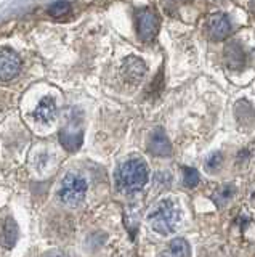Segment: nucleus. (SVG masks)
<instances>
[{
  "instance_id": "obj_2",
  "label": "nucleus",
  "mask_w": 255,
  "mask_h": 257,
  "mask_svg": "<svg viewBox=\"0 0 255 257\" xmlns=\"http://www.w3.org/2000/svg\"><path fill=\"white\" fill-rule=\"evenodd\" d=\"M180 220H181V214L172 201H162L154 209V212L149 215L151 227H153L154 231L161 233V235H169V233L177 230Z\"/></svg>"
},
{
  "instance_id": "obj_13",
  "label": "nucleus",
  "mask_w": 255,
  "mask_h": 257,
  "mask_svg": "<svg viewBox=\"0 0 255 257\" xmlns=\"http://www.w3.org/2000/svg\"><path fill=\"white\" fill-rule=\"evenodd\" d=\"M81 142H82V139H81V135H79V134H69V132L61 134L63 147L68 148L69 151H76L79 147H81Z\"/></svg>"
},
{
  "instance_id": "obj_1",
  "label": "nucleus",
  "mask_w": 255,
  "mask_h": 257,
  "mask_svg": "<svg viewBox=\"0 0 255 257\" xmlns=\"http://www.w3.org/2000/svg\"><path fill=\"white\" fill-rule=\"evenodd\" d=\"M148 177V164L140 158L125 161L116 174L117 185L125 191H140L146 185Z\"/></svg>"
},
{
  "instance_id": "obj_3",
  "label": "nucleus",
  "mask_w": 255,
  "mask_h": 257,
  "mask_svg": "<svg viewBox=\"0 0 255 257\" xmlns=\"http://www.w3.org/2000/svg\"><path fill=\"white\" fill-rule=\"evenodd\" d=\"M87 193V182L77 174H68L61 182L60 199L66 206H79L84 201Z\"/></svg>"
},
{
  "instance_id": "obj_8",
  "label": "nucleus",
  "mask_w": 255,
  "mask_h": 257,
  "mask_svg": "<svg viewBox=\"0 0 255 257\" xmlns=\"http://www.w3.org/2000/svg\"><path fill=\"white\" fill-rule=\"evenodd\" d=\"M148 148L156 156L165 158V156L170 155L172 145H170L169 139H167L164 128L159 127V128H156V131L153 132V135H151V139H149V143H148Z\"/></svg>"
},
{
  "instance_id": "obj_7",
  "label": "nucleus",
  "mask_w": 255,
  "mask_h": 257,
  "mask_svg": "<svg viewBox=\"0 0 255 257\" xmlns=\"http://www.w3.org/2000/svg\"><path fill=\"white\" fill-rule=\"evenodd\" d=\"M146 74V64L143 63L141 58L138 56H130L127 58L122 64V76L125 77L127 82L138 84L141 82V79Z\"/></svg>"
},
{
  "instance_id": "obj_10",
  "label": "nucleus",
  "mask_w": 255,
  "mask_h": 257,
  "mask_svg": "<svg viewBox=\"0 0 255 257\" xmlns=\"http://www.w3.org/2000/svg\"><path fill=\"white\" fill-rule=\"evenodd\" d=\"M57 116V103L53 98L47 96V98L41 100V103L37 104V108L34 109V119L37 122L49 124Z\"/></svg>"
},
{
  "instance_id": "obj_5",
  "label": "nucleus",
  "mask_w": 255,
  "mask_h": 257,
  "mask_svg": "<svg viewBox=\"0 0 255 257\" xmlns=\"http://www.w3.org/2000/svg\"><path fill=\"white\" fill-rule=\"evenodd\" d=\"M21 71V58L10 48H0V80L9 82Z\"/></svg>"
},
{
  "instance_id": "obj_15",
  "label": "nucleus",
  "mask_w": 255,
  "mask_h": 257,
  "mask_svg": "<svg viewBox=\"0 0 255 257\" xmlns=\"http://www.w3.org/2000/svg\"><path fill=\"white\" fill-rule=\"evenodd\" d=\"M199 183V174L196 169H191V167H185V185L189 188L196 187Z\"/></svg>"
},
{
  "instance_id": "obj_9",
  "label": "nucleus",
  "mask_w": 255,
  "mask_h": 257,
  "mask_svg": "<svg viewBox=\"0 0 255 257\" xmlns=\"http://www.w3.org/2000/svg\"><path fill=\"white\" fill-rule=\"evenodd\" d=\"M225 61L229 69H242L245 66L247 56L237 42H231L225 47Z\"/></svg>"
},
{
  "instance_id": "obj_4",
  "label": "nucleus",
  "mask_w": 255,
  "mask_h": 257,
  "mask_svg": "<svg viewBox=\"0 0 255 257\" xmlns=\"http://www.w3.org/2000/svg\"><path fill=\"white\" fill-rule=\"evenodd\" d=\"M135 21H137V32L143 42H151L159 31V16L151 8H141L135 12Z\"/></svg>"
},
{
  "instance_id": "obj_17",
  "label": "nucleus",
  "mask_w": 255,
  "mask_h": 257,
  "mask_svg": "<svg viewBox=\"0 0 255 257\" xmlns=\"http://www.w3.org/2000/svg\"><path fill=\"white\" fill-rule=\"evenodd\" d=\"M50 257H65V255H61V254H53V255H50Z\"/></svg>"
},
{
  "instance_id": "obj_12",
  "label": "nucleus",
  "mask_w": 255,
  "mask_h": 257,
  "mask_svg": "<svg viewBox=\"0 0 255 257\" xmlns=\"http://www.w3.org/2000/svg\"><path fill=\"white\" fill-rule=\"evenodd\" d=\"M191 249L189 244L183 238H175L167 251V257H189Z\"/></svg>"
},
{
  "instance_id": "obj_6",
  "label": "nucleus",
  "mask_w": 255,
  "mask_h": 257,
  "mask_svg": "<svg viewBox=\"0 0 255 257\" xmlns=\"http://www.w3.org/2000/svg\"><path fill=\"white\" fill-rule=\"evenodd\" d=\"M231 32V24L225 13H213L207 20V34L212 40H223Z\"/></svg>"
},
{
  "instance_id": "obj_16",
  "label": "nucleus",
  "mask_w": 255,
  "mask_h": 257,
  "mask_svg": "<svg viewBox=\"0 0 255 257\" xmlns=\"http://www.w3.org/2000/svg\"><path fill=\"white\" fill-rule=\"evenodd\" d=\"M221 164V155L220 153H215V155H212L209 158V161H207V167L210 169V171H215L218 166Z\"/></svg>"
},
{
  "instance_id": "obj_14",
  "label": "nucleus",
  "mask_w": 255,
  "mask_h": 257,
  "mask_svg": "<svg viewBox=\"0 0 255 257\" xmlns=\"http://www.w3.org/2000/svg\"><path fill=\"white\" fill-rule=\"evenodd\" d=\"M69 10H71V5H69V2H65V0L55 2L53 5L49 7V13H50V16H53V18H61V16H65Z\"/></svg>"
},
{
  "instance_id": "obj_11",
  "label": "nucleus",
  "mask_w": 255,
  "mask_h": 257,
  "mask_svg": "<svg viewBox=\"0 0 255 257\" xmlns=\"http://www.w3.org/2000/svg\"><path fill=\"white\" fill-rule=\"evenodd\" d=\"M18 239V225L12 217H7V219L0 223V244L5 246L7 249H10L15 246Z\"/></svg>"
}]
</instances>
